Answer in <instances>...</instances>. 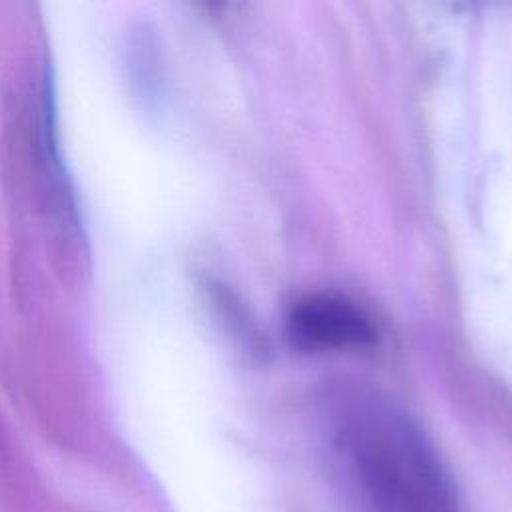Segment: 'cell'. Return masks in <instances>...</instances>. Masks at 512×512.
<instances>
[{
  "label": "cell",
  "mask_w": 512,
  "mask_h": 512,
  "mask_svg": "<svg viewBox=\"0 0 512 512\" xmlns=\"http://www.w3.org/2000/svg\"><path fill=\"white\" fill-rule=\"evenodd\" d=\"M338 444L378 512H464L436 448L392 404L362 394L346 400Z\"/></svg>",
  "instance_id": "6da1fadb"
},
{
  "label": "cell",
  "mask_w": 512,
  "mask_h": 512,
  "mask_svg": "<svg viewBox=\"0 0 512 512\" xmlns=\"http://www.w3.org/2000/svg\"><path fill=\"white\" fill-rule=\"evenodd\" d=\"M288 336L302 350H360L376 342L370 318L350 300L310 294L288 314Z\"/></svg>",
  "instance_id": "7a4b0ae2"
}]
</instances>
